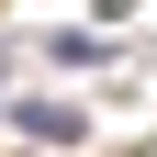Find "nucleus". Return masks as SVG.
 I'll return each instance as SVG.
<instances>
[{"instance_id":"f257e3e1","label":"nucleus","mask_w":157,"mask_h":157,"mask_svg":"<svg viewBox=\"0 0 157 157\" xmlns=\"http://www.w3.org/2000/svg\"><path fill=\"white\" fill-rule=\"evenodd\" d=\"M11 135H34V146H78L90 112H67V101H23V112H11Z\"/></svg>"}]
</instances>
